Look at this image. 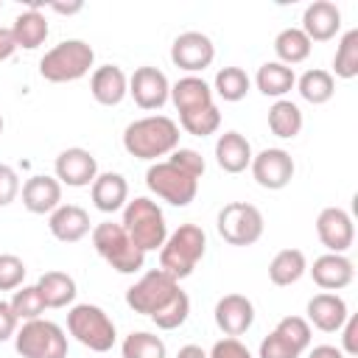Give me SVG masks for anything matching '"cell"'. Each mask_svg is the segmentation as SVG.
<instances>
[{
    "instance_id": "15",
    "label": "cell",
    "mask_w": 358,
    "mask_h": 358,
    "mask_svg": "<svg viewBox=\"0 0 358 358\" xmlns=\"http://www.w3.org/2000/svg\"><path fill=\"white\" fill-rule=\"evenodd\" d=\"M316 235L327 252L344 255L355 241V224L352 215L341 207H324L316 215Z\"/></svg>"
},
{
    "instance_id": "42",
    "label": "cell",
    "mask_w": 358,
    "mask_h": 358,
    "mask_svg": "<svg viewBox=\"0 0 358 358\" xmlns=\"http://www.w3.org/2000/svg\"><path fill=\"white\" fill-rule=\"evenodd\" d=\"M207 358H252L249 347L241 341V338H232V336H224L213 344V350L207 352Z\"/></svg>"
},
{
    "instance_id": "8",
    "label": "cell",
    "mask_w": 358,
    "mask_h": 358,
    "mask_svg": "<svg viewBox=\"0 0 358 358\" xmlns=\"http://www.w3.org/2000/svg\"><path fill=\"white\" fill-rule=\"evenodd\" d=\"M14 347L22 358H67V333L50 319L22 322L14 333Z\"/></svg>"
},
{
    "instance_id": "44",
    "label": "cell",
    "mask_w": 358,
    "mask_h": 358,
    "mask_svg": "<svg viewBox=\"0 0 358 358\" xmlns=\"http://www.w3.org/2000/svg\"><path fill=\"white\" fill-rule=\"evenodd\" d=\"M341 352L347 358L358 355V316L355 313H350L347 322L341 324Z\"/></svg>"
},
{
    "instance_id": "23",
    "label": "cell",
    "mask_w": 358,
    "mask_h": 358,
    "mask_svg": "<svg viewBox=\"0 0 358 358\" xmlns=\"http://www.w3.org/2000/svg\"><path fill=\"white\" fill-rule=\"evenodd\" d=\"M90 199H92L95 210H101V213L123 210L126 201H129V182H126V176L115 173V171L98 173L95 182L90 185Z\"/></svg>"
},
{
    "instance_id": "7",
    "label": "cell",
    "mask_w": 358,
    "mask_h": 358,
    "mask_svg": "<svg viewBox=\"0 0 358 358\" xmlns=\"http://www.w3.org/2000/svg\"><path fill=\"white\" fill-rule=\"evenodd\" d=\"M179 294H182L179 280H173V277L165 274L162 268H151V271H145V274L126 291V305H129L134 313H143V316L154 319V316L162 313Z\"/></svg>"
},
{
    "instance_id": "49",
    "label": "cell",
    "mask_w": 358,
    "mask_h": 358,
    "mask_svg": "<svg viewBox=\"0 0 358 358\" xmlns=\"http://www.w3.org/2000/svg\"><path fill=\"white\" fill-rule=\"evenodd\" d=\"M176 358H207V352L199 344H185V347H179Z\"/></svg>"
},
{
    "instance_id": "14",
    "label": "cell",
    "mask_w": 358,
    "mask_h": 358,
    "mask_svg": "<svg viewBox=\"0 0 358 358\" xmlns=\"http://www.w3.org/2000/svg\"><path fill=\"white\" fill-rule=\"evenodd\" d=\"M53 173L59 179V185H67V187H90L98 176V159L92 151L87 148H64L56 162H53Z\"/></svg>"
},
{
    "instance_id": "30",
    "label": "cell",
    "mask_w": 358,
    "mask_h": 358,
    "mask_svg": "<svg viewBox=\"0 0 358 358\" xmlns=\"http://www.w3.org/2000/svg\"><path fill=\"white\" fill-rule=\"evenodd\" d=\"M305 126V117H302V109L288 101V98H280L268 106V129L274 137L280 140H294Z\"/></svg>"
},
{
    "instance_id": "12",
    "label": "cell",
    "mask_w": 358,
    "mask_h": 358,
    "mask_svg": "<svg viewBox=\"0 0 358 358\" xmlns=\"http://www.w3.org/2000/svg\"><path fill=\"white\" fill-rule=\"evenodd\" d=\"M252 176L263 190H282L294 179V157L285 148H263L252 157Z\"/></svg>"
},
{
    "instance_id": "4",
    "label": "cell",
    "mask_w": 358,
    "mask_h": 358,
    "mask_svg": "<svg viewBox=\"0 0 358 358\" xmlns=\"http://www.w3.org/2000/svg\"><path fill=\"white\" fill-rule=\"evenodd\" d=\"M95 64V50L84 39H64L39 59V76L53 84L78 81Z\"/></svg>"
},
{
    "instance_id": "26",
    "label": "cell",
    "mask_w": 358,
    "mask_h": 358,
    "mask_svg": "<svg viewBox=\"0 0 358 358\" xmlns=\"http://www.w3.org/2000/svg\"><path fill=\"white\" fill-rule=\"evenodd\" d=\"M176 112H193L213 103V87L201 76H182L176 84H171V98Z\"/></svg>"
},
{
    "instance_id": "27",
    "label": "cell",
    "mask_w": 358,
    "mask_h": 358,
    "mask_svg": "<svg viewBox=\"0 0 358 358\" xmlns=\"http://www.w3.org/2000/svg\"><path fill=\"white\" fill-rule=\"evenodd\" d=\"M255 84L266 98H277L280 101L296 87V73H294V67H285L277 59L274 62H263L257 67V73H255Z\"/></svg>"
},
{
    "instance_id": "29",
    "label": "cell",
    "mask_w": 358,
    "mask_h": 358,
    "mask_svg": "<svg viewBox=\"0 0 358 358\" xmlns=\"http://www.w3.org/2000/svg\"><path fill=\"white\" fill-rule=\"evenodd\" d=\"M36 288L45 299V308H67V305H73V299L78 294L76 280L67 271H45L36 280Z\"/></svg>"
},
{
    "instance_id": "3",
    "label": "cell",
    "mask_w": 358,
    "mask_h": 358,
    "mask_svg": "<svg viewBox=\"0 0 358 358\" xmlns=\"http://www.w3.org/2000/svg\"><path fill=\"white\" fill-rule=\"evenodd\" d=\"M120 227L126 229V235L134 241L137 249L157 252L165 238H168V224H165V213L157 201H151L148 196H137L131 201H126L123 207V221Z\"/></svg>"
},
{
    "instance_id": "25",
    "label": "cell",
    "mask_w": 358,
    "mask_h": 358,
    "mask_svg": "<svg viewBox=\"0 0 358 358\" xmlns=\"http://www.w3.org/2000/svg\"><path fill=\"white\" fill-rule=\"evenodd\" d=\"M252 145L241 131H224L215 140V162L227 173H243L252 165Z\"/></svg>"
},
{
    "instance_id": "17",
    "label": "cell",
    "mask_w": 358,
    "mask_h": 358,
    "mask_svg": "<svg viewBox=\"0 0 358 358\" xmlns=\"http://www.w3.org/2000/svg\"><path fill=\"white\" fill-rule=\"evenodd\" d=\"M302 34L310 42H327L341 31V11L330 0H313L302 11Z\"/></svg>"
},
{
    "instance_id": "21",
    "label": "cell",
    "mask_w": 358,
    "mask_h": 358,
    "mask_svg": "<svg viewBox=\"0 0 358 358\" xmlns=\"http://www.w3.org/2000/svg\"><path fill=\"white\" fill-rule=\"evenodd\" d=\"M347 316V302L333 291H322L308 299V324H313L322 333H338Z\"/></svg>"
},
{
    "instance_id": "5",
    "label": "cell",
    "mask_w": 358,
    "mask_h": 358,
    "mask_svg": "<svg viewBox=\"0 0 358 358\" xmlns=\"http://www.w3.org/2000/svg\"><path fill=\"white\" fill-rule=\"evenodd\" d=\"M92 246L101 255L106 266H112L117 274H137L145 266V252L134 246V241L126 235V229L115 221H101L92 227Z\"/></svg>"
},
{
    "instance_id": "37",
    "label": "cell",
    "mask_w": 358,
    "mask_h": 358,
    "mask_svg": "<svg viewBox=\"0 0 358 358\" xmlns=\"http://www.w3.org/2000/svg\"><path fill=\"white\" fill-rule=\"evenodd\" d=\"M8 305H11V310H14V316H17L20 322L42 319V313L48 310V308H45V299H42V294H39L36 285H20V288L14 291V296L8 299Z\"/></svg>"
},
{
    "instance_id": "28",
    "label": "cell",
    "mask_w": 358,
    "mask_h": 358,
    "mask_svg": "<svg viewBox=\"0 0 358 358\" xmlns=\"http://www.w3.org/2000/svg\"><path fill=\"white\" fill-rule=\"evenodd\" d=\"M308 271V257L302 249H280L268 263V280L280 288L294 285Z\"/></svg>"
},
{
    "instance_id": "19",
    "label": "cell",
    "mask_w": 358,
    "mask_h": 358,
    "mask_svg": "<svg viewBox=\"0 0 358 358\" xmlns=\"http://www.w3.org/2000/svg\"><path fill=\"white\" fill-rule=\"evenodd\" d=\"M313 282L322 288V291H341L352 282L355 277V266L347 255H336V252H327V255H319L313 260V266L308 268Z\"/></svg>"
},
{
    "instance_id": "32",
    "label": "cell",
    "mask_w": 358,
    "mask_h": 358,
    "mask_svg": "<svg viewBox=\"0 0 358 358\" xmlns=\"http://www.w3.org/2000/svg\"><path fill=\"white\" fill-rule=\"evenodd\" d=\"M296 92L302 95V101L322 106L336 95V78L330 76V70L322 67H310L296 78Z\"/></svg>"
},
{
    "instance_id": "2",
    "label": "cell",
    "mask_w": 358,
    "mask_h": 358,
    "mask_svg": "<svg viewBox=\"0 0 358 358\" xmlns=\"http://www.w3.org/2000/svg\"><path fill=\"white\" fill-rule=\"evenodd\" d=\"M207 252V235L199 224H179V229L168 232L159 246V268L173 280H185L196 271L199 260Z\"/></svg>"
},
{
    "instance_id": "24",
    "label": "cell",
    "mask_w": 358,
    "mask_h": 358,
    "mask_svg": "<svg viewBox=\"0 0 358 358\" xmlns=\"http://www.w3.org/2000/svg\"><path fill=\"white\" fill-rule=\"evenodd\" d=\"M48 20L42 14V3H28L25 11H20L11 22V34H14V42L17 48L22 50H36L45 39H48Z\"/></svg>"
},
{
    "instance_id": "11",
    "label": "cell",
    "mask_w": 358,
    "mask_h": 358,
    "mask_svg": "<svg viewBox=\"0 0 358 358\" xmlns=\"http://www.w3.org/2000/svg\"><path fill=\"white\" fill-rule=\"evenodd\" d=\"M213 59H215V45L201 31H185L171 45V62L179 70H185L187 76H196V73L207 70L213 64Z\"/></svg>"
},
{
    "instance_id": "6",
    "label": "cell",
    "mask_w": 358,
    "mask_h": 358,
    "mask_svg": "<svg viewBox=\"0 0 358 358\" xmlns=\"http://www.w3.org/2000/svg\"><path fill=\"white\" fill-rule=\"evenodd\" d=\"M67 333L92 352H109L117 341V330L109 313L90 302L73 305L67 310Z\"/></svg>"
},
{
    "instance_id": "16",
    "label": "cell",
    "mask_w": 358,
    "mask_h": 358,
    "mask_svg": "<svg viewBox=\"0 0 358 358\" xmlns=\"http://www.w3.org/2000/svg\"><path fill=\"white\" fill-rule=\"evenodd\" d=\"M213 316H215V324H218V330L224 336L238 338L255 324V305L243 294H227V296H221L215 302Z\"/></svg>"
},
{
    "instance_id": "38",
    "label": "cell",
    "mask_w": 358,
    "mask_h": 358,
    "mask_svg": "<svg viewBox=\"0 0 358 358\" xmlns=\"http://www.w3.org/2000/svg\"><path fill=\"white\" fill-rule=\"evenodd\" d=\"M291 347H296L299 352H305L308 347H310V338H313V330H310V324H308V319H302V316H282L280 322H277V327H274Z\"/></svg>"
},
{
    "instance_id": "41",
    "label": "cell",
    "mask_w": 358,
    "mask_h": 358,
    "mask_svg": "<svg viewBox=\"0 0 358 358\" xmlns=\"http://www.w3.org/2000/svg\"><path fill=\"white\" fill-rule=\"evenodd\" d=\"M302 352L296 350V347H291L277 330H271L263 341H260V347H257V358H299Z\"/></svg>"
},
{
    "instance_id": "51",
    "label": "cell",
    "mask_w": 358,
    "mask_h": 358,
    "mask_svg": "<svg viewBox=\"0 0 358 358\" xmlns=\"http://www.w3.org/2000/svg\"><path fill=\"white\" fill-rule=\"evenodd\" d=\"M0 8H3V3H0Z\"/></svg>"
},
{
    "instance_id": "39",
    "label": "cell",
    "mask_w": 358,
    "mask_h": 358,
    "mask_svg": "<svg viewBox=\"0 0 358 358\" xmlns=\"http://www.w3.org/2000/svg\"><path fill=\"white\" fill-rule=\"evenodd\" d=\"M25 271L28 268H25L22 257H17L11 252L0 255V291H17L25 280Z\"/></svg>"
},
{
    "instance_id": "13",
    "label": "cell",
    "mask_w": 358,
    "mask_h": 358,
    "mask_svg": "<svg viewBox=\"0 0 358 358\" xmlns=\"http://www.w3.org/2000/svg\"><path fill=\"white\" fill-rule=\"evenodd\" d=\"M129 95L134 98V103L140 109H162L171 98V81L162 70L151 67V64H143L131 73L129 78Z\"/></svg>"
},
{
    "instance_id": "20",
    "label": "cell",
    "mask_w": 358,
    "mask_h": 358,
    "mask_svg": "<svg viewBox=\"0 0 358 358\" xmlns=\"http://www.w3.org/2000/svg\"><path fill=\"white\" fill-rule=\"evenodd\" d=\"M62 204V185L56 176L36 173L22 185V207L34 215H50Z\"/></svg>"
},
{
    "instance_id": "40",
    "label": "cell",
    "mask_w": 358,
    "mask_h": 358,
    "mask_svg": "<svg viewBox=\"0 0 358 358\" xmlns=\"http://www.w3.org/2000/svg\"><path fill=\"white\" fill-rule=\"evenodd\" d=\"M168 162H173L176 168H182V171L190 173L193 179H201V176H204V168H207L204 157H201L196 148H182V145L168 154Z\"/></svg>"
},
{
    "instance_id": "35",
    "label": "cell",
    "mask_w": 358,
    "mask_h": 358,
    "mask_svg": "<svg viewBox=\"0 0 358 358\" xmlns=\"http://www.w3.org/2000/svg\"><path fill=\"white\" fill-rule=\"evenodd\" d=\"M218 126H221V112H218L215 103L201 106V109H193V112H182V115H179V129H185V131L193 134V137L215 134Z\"/></svg>"
},
{
    "instance_id": "43",
    "label": "cell",
    "mask_w": 358,
    "mask_h": 358,
    "mask_svg": "<svg viewBox=\"0 0 358 358\" xmlns=\"http://www.w3.org/2000/svg\"><path fill=\"white\" fill-rule=\"evenodd\" d=\"M20 193V176L11 165L0 162V207H8Z\"/></svg>"
},
{
    "instance_id": "52",
    "label": "cell",
    "mask_w": 358,
    "mask_h": 358,
    "mask_svg": "<svg viewBox=\"0 0 358 358\" xmlns=\"http://www.w3.org/2000/svg\"><path fill=\"white\" fill-rule=\"evenodd\" d=\"M355 358H358V355H355Z\"/></svg>"
},
{
    "instance_id": "10",
    "label": "cell",
    "mask_w": 358,
    "mask_h": 358,
    "mask_svg": "<svg viewBox=\"0 0 358 358\" xmlns=\"http://www.w3.org/2000/svg\"><path fill=\"white\" fill-rule=\"evenodd\" d=\"M145 185L157 199H162L173 207H187L199 193V179H193L190 173H185L182 168H176L168 159H159V162L148 165Z\"/></svg>"
},
{
    "instance_id": "36",
    "label": "cell",
    "mask_w": 358,
    "mask_h": 358,
    "mask_svg": "<svg viewBox=\"0 0 358 358\" xmlns=\"http://www.w3.org/2000/svg\"><path fill=\"white\" fill-rule=\"evenodd\" d=\"M120 355L123 358H165V341L154 333L137 330V333H129L123 338Z\"/></svg>"
},
{
    "instance_id": "9",
    "label": "cell",
    "mask_w": 358,
    "mask_h": 358,
    "mask_svg": "<svg viewBox=\"0 0 358 358\" xmlns=\"http://www.w3.org/2000/svg\"><path fill=\"white\" fill-rule=\"evenodd\" d=\"M263 213L249 201H229L218 210L215 229L229 246H252L263 238Z\"/></svg>"
},
{
    "instance_id": "22",
    "label": "cell",
    "mask_w": 358,
    "mask_h": 358,
    "mask_svg": "<svg viewBox=\"0 0 358 358\" xmlns=\"http://www.w3.org/2000/svg\"><path fill=\"white\" fill-rule=\"evenodd\" d=\"M90 92L101 106H117L129 95V76L117 64H101L90 76Z\"/></svg>"
},
{
    "instance_id": "45",
    "label": "cell",
    "mask_w": 358,
    "mask_h": 358,
    "mask_svg": "<svg viewBox=\"0 0 358 358\" xmlns=\"http://www.w3.org/2000/svg\"><path fill=\"white\" fill-rule=\"evenodd\" d=\"M17 324H20V319L14 316L11 305L0 299V341H8V338H14V333H17Z\"/></svg>"
},
{
    "instance_id": "47",
    "label": "cell",
    "mask_w": 358,
    "mask_h": 358,
    "mask_svg": "<svg viewBox=\"0 0 358 358\" xmlns=\"http://www.w3.org/2000/svg\"><path fill=\"white\" fill-rule=\"evenodd\" d=\"M308 358H347V355L341 352V347H333V344H316V347L308 352Z\"/></svg>"
},
{
    "instance_id": "18",
    "label": "cell",
    "mask_w": 358,
    "mask_h": 358,
    "mask_svg": "<svg viewBox=\"0 0 358 358\" xmlns=\"http://www.w3.org/2000/svg\"><path fill=\"white\" fill-rule=\"evenodd\" d=\"M90 224H92L90 213L84 207H78V204H59L48 215V229L62 243H78L81 238H87L92 232Z\"/></svg>"
},
{
    "instance_id": "48",
    "label": "cell",
    "mask_w": 358,
    "mask_h": 358,
    "mask_svg": "<svg viewBox=\"0 0 358 358\" xmlns=\"http://www.w3.org/2000/svg\"><path fill=\"white\" fill-rule=\"evenodd\" d=\"M48 8L50 11H56V14H78L81 8H84V3L81 0H73V3H48Z\"/></svg>"
},
{
    "instance_id": "46",
    "label": "cell",
    "mask_w": 358,
    "mask_h": 358,
    "mask_svg": "<svg viewBox=\"0 0 358 358\" xmlns=\"http://www.w3.org/2000/svg\"><path fill=\"white\" fill-rule=\"evenodd\" d=\"M14 50H17V42H14L11 28H3V25H0V62L11 59V56H14Z\"/></svg>"
},
{
    "instance_id": "31",
    "label": "cell",
    "mask_w": 358,
    "mask_h": 358,
    "mask_svg": "<svg viewBox=\"0 0 358 358\" xmlns=\"http://www.w3.org/2000/svg\"><path fill=\"white\" fill-rule=\"evenodd\" d=\"M313 50V42L302 34V28H282L277 36H274V53H277V62L291 67V64H302Z\"/></svg>"
},
{
    "instance_id": "50",
    "label": "cell",
    "mask_w": 358,
    "mask_h": 358,
    "mask_svg": "<svg viewBox=\"0 0 358 358\" xmlns=\"http://www.w3.org/2000/svg\"><path fill=\"white\" fill-rule=\"evenodd\" d=\"M3 126H6V123H3V115H0V134H3Z\"/></svg>"
},
{
    "instance_id": "33",
    "label": "cell",
    "mask_w": 358,
    "mask_h": 358,
    "mask_svg": "<svg viewBox=\"0 0 358 358\" xmlns=\"http://www.w3.org/2000/svg\"><path fill=\"white\" fill-rule=\"evenodd\" d=\"M249 87H252V78L246 76V70H241V67H235V64L221 67V70L215 73V78H213V92H215L218 98L229 101V103L243 101L246 92H249Z\"/></svg>"
},
{
    "instance_id": "1",
    "label": "cell",
    "mask_w": 358,
    "mask_h": 358,
    "mask_svg": "<svg viewBox=\"0 0 358 358\" xmlns=\"http://www.w3.org/2000/svg\"><path fill=\"white\" fill-rule=\"evenodd\" d=\"M123 148L134 159H157L168 157L179 148V123L165 115H145L126 126Z\"/></svg>"
},
{
    "instance_id": "34",
    "label": "cell",
    "mask_w": 358,
    "mask_h": 358,
    "mask_svg": "<svg viewBox=\"0 0 358 358\" xmlns=\"http://www.w3.org/2000/svg\"><path fill=\"white\" fill-rule=\"evenodd\" d=\"M333 78H355L358 76V28H350L341 39H338V48H336V56H333Z\"/></svg>"
}]
</instances>
